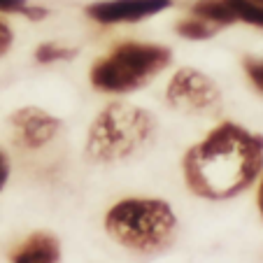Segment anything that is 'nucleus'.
Masks as SVG:
<instances>
[{
    "label": "nucleus",
    "instance_id": "obj_8",
    "mask_svg": "<svg viewBox=\"0 0 263 263\" xmlns=\"http://www.w3.org/2000/svg\"><path fill=\"white\" fill-rule=\"evenodd\" d=\"M10 258L12 263H59L61 245L51 233H33Z\"/></svg>",
    "mask_w": 263,
    "mask_h": 263
},
{
    "label": "nucleus",
    "instance_id": "obj_13",
    "mask_svg": "<svg viewBox=\"0 0 263 263\" xmlns=\"http://www.w3.org/2000/svg\"><path fill=\"white\" fill-rule=\"evenodd\" d=\"M242 68L247 72L249 82L254 84V89L258 93H263V59H256V56H247L242 61Z\"/></svg>",
    "mask_w": 263,
    "mask_h": 263
},
{
    "label": "nucleus",
    "instance_id": "obj_2",
    "mask_svg": "<svg viewBox=\"0 0 263 263\" xmlns=\"http://www.w3.org/2000/svg\"><path fill=\"white\" fill-rule=\"evenodd\" d=\"M156 133V119L144 107L112 103L91 121L86 133V156L93 163H117L142 152Z\"/></svg>",
    "mask_w": 263,
    "mask_h": 263
},
{
    "label": "nucleus",
    "instance_id": "obj_10",
    "mask_svg": "<svg viewBox=\"0 0 263 263\" xmlns=\"http://www.w3.org/2000/svg\"><path fill=\"white\" fill-rule=\"evenodd\" d=\"M219 30L221 28H219L217 24L203 19V16H196V14L184 16V19H179L177 24H175V33H177L179 37H184V40H196V42L212 40Z\"/></svg>",
    "mask_w": 263,
    "mask_h": 263
},
{
    "label": "nucleus",
    "instance_id": "obj_14",
    "mask_svg": "<svg viewBox=\"0 0 263 263\" xmlns=\"http://www.w3.org/2000/svg\"><path fill=\"white\" fill-rule=\"evenodd\" d=\"M12 42H14V33H12L10 24L0 16V56H5L7 51H10Z\"/></svg>",
    "mask_w": 263,
    "mask_h": 263
},
{
    "label": "nucleus",
    "instance_id": "obj_3",
    "mask_svg": "<svg viewBox=\"0 0 263 263\" xmlns=\"http://www.w3.org/2000/svg\"><path fill=\"white\" fill-rule=\"evenodd\" d=\"M177 217L161 198H124L105 217V231L126 249L154 254L173 242Z\"/></svg>",
    "mask_w": 263,
    "mask_h": 263
},
{
    "label": "nucleus",
    "instance_id": "obj_7",
    "mask_svg": "<svg viewBox=\"0 0 263 263\" xmlns=\"http://www.w3.org/2000/svg\"><path fill=\"white\" fill-rule=\"evenodd\" d=\"M14 142L24 149H40L49 144L61 130V119L40 107H19L10 117Z\"/></svg>",
    "mask_w": 263,
    "mask_h": 263
},
{
    "label": "nucleus",
    "instance_id": "obj_16",
    "mask_svg": "<svg viewBox=\"0 0 263 263\" xmlns=\"http://www.w3.org/2000/svg\"><path fill=\"white\" fill-rule=\"evenodd\" d=\"M258 210H261V214H263V179H261V184H258Z\"/></svg>",
    "mask_w": 263,
    "mask_h": 263
},
{
    "label": "nucleus",
    "instance_id": "obj_9",
    "mask_svg": "<svg viewBox=\"0 0 263 263\" xmlns=\"http://www.w3.org/2000/svg\"><path fill=\"white\" fill-rule=\"evenodd\" d=\"M226 24H249L263 28V0H219Z\"/></svg>",
    "mask_w": 263,
    "mask_h": 263
},
{
    "label": "nucleus",
    "instance_id": "obj_15",
    "mask_svg": "<svg viewBox=\"0 0 263 263\" xmlns=\"http://www.w3.org/2000/svg\"><path fill=\"white\" fill-rule=\"evenodd\" d=\"M7 177H10V159H7V154L0 149V191L5 186Z\"/></svg>",
    "mask_w": 263,
    "mask_h": 263
},
{
    "label": "nucleus",
    "instance_id": "obj_11",
    "mask_svg": "<svg viewBox=\"0 0 263 263\" xmlns=\"http://www.w3.org/2000/svg\"><path fill=\"white\" fill-rule=\"evenodd\" d=\"M80 51L74 47H65V45H59V42H42L35 49V61L42 65H51V63H59V61H70Z\"/></svg>",
    "mask_w": 263,
    "mask_h": 263
},
{
    "label": "nucleus",
    "instance_id": "obj_1",
    "mask_svg": "<svg viewBox=\"0 0 263 263\" xmlns=\"http://www.w3.org/2000/svg\"><path fill=\"white\" fill-rule=\"evenodd\" d=\"M263 170V135L235 121L214 126L182 159L184 182L198 198L229 200L240 196Z\"/></svg>",
    "mask_w": 263,
    "mask_h": 263
},
{
    "label": "nucleus",
    "instance_id": "obj_5",
    "mask_svg": "<svg viewBox=\"0 0 263 263\" xmlns=\"http://www.w3.org/2000/svg\"><path fill=\"white\" fill-rule=\"evenodd\" d=\"M165 103L184 115H217L221 109V91L198 68H179L165 86Z\"/></svg>",
    "mask_w": 263,
    "mask_h": 263
},
{
    "label": "nucleus",
    "instance_id": "obj_4",
    "mask_svg": "<svg viewBox=\"0 0 263 263\" xmlns=\"http://www.w3.org/2000/svg\"><path fill=\"white\" fill-rule=\"evenodd\" d=\"M173 63V51L156 42H121L89 70V82L103 93H130L159 77Z\"/></svg>",
    "mask_w": 263,
    "mask_h": 263
},
{
    "label": "nucleus",
    "instance_id": "obj_12",
    "mask_svg": "<svg viewBox=\"0 0 263 263\" xmlns=\"http://www.w3.org/2000/svg\"><path fill=\"white\" fill-rule=\"evenodd\" d=\"M0 14H21L30 21L47 19L49 10L42 5H33L28 0H0Z\"/></svg>",
    "mask_w": 263,
    "mask_h": 263
},
{
    "label": "nucleus",
    "instance_id": "obj_6",
    "mask_svg": "<svg viewBox=\"0 0 263 263\" xmlns=\"http://www.w3.org/2000/svg\"><path fill=\"white\" fill-rule=\"evenodd\" d=\"M170 7L173 0H93L84 7V14L100 26H119L140 24Z\"/></svg>",
    "mask_w": 263,
    "mask_h": 263
}]
</instances>
